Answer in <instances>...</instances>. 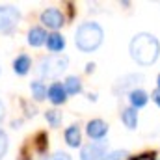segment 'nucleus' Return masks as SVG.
I'll use <instances>...</instances> for the list:
<instances>
[{
    "label": "nucleus",
    "mask_w": 160,
    "mask_h": 160,
    "mask_svg": "<svg viewBox=\"0 0 160 160\" xmlns=\"http://www.w3.org/2000/svg\"><path fill=\"white\" fill-rule=\"evenodd\" d=\"M158 54H160V43L151 34H138L130 41V56L142 65L155 63Z\"/></svg>",
    "instance_id": "f257e3e1"
},
{
    "label": "nucleus",
    "mask_w": 160,
    "mask_h": 160,
    "mask_svg": "<svg viewBox=\"0 0 160 160\" xmlns=\"http://www.w3.org/2000/svg\"><path fill=\"white\" fill-rule=\"evenodd\" d=\"M102 38H104L102 28L97 22H84L77 30L75 43H77V47L82 52H91L102 43Z\"/></svg>",
    "instance_id": "f03ea898"
},
{
    "label": "nucleus",
    "mask_w": 160,
    "mask_h": 160,
    "mask_svg": "<svg viewBox=\"0 0 160 160\" xmlns=\"http://www.w3.org/2000/svg\"><path fill=\"white\" fill-rule=\"evenodd\" d=\"M67 56L63 54H54V56H48L47 60L41 62L39 73L41 77H47V78H58L65 69H67Z\"/></svg>",
    "instance_id": "7ed1b4c3"
},
{
    "label": "nucleus",
    "mask_w": 160,
    "mask_h": 160,
    "mask_svg": "<svg viewBox=\"0 0 160 160\" xmlns=\"http://www.w3.org/2000/svg\"><path fill=\"white\" fill-rule=\"evenodd\" d=\"M21 19V13L13 6H0V32L9 34Z\"/></svg>",
    "instance_id": "20e7f679"
},
{
    "label": "nucleus",
    "mask_w": 160,
    "mask_h": 160,
    "mask_svg": "<svg viewBox=\"0 0 160 160\" xmlns=\"http://www.w3.org/2000/svg\"><path fill=\"white\" fill-rule=\"evenodd\" d=\"M41 21H43V24H47L48 28L56 30V28H60V26L63 24V15H62V11H60V9H56V8H50V9L43 11V15H41Z\"/></svg>",
    "instance_id": "39448f33"
},
{
    "label": "nucleus",
    "mask_w": 160,
    "mask_h": 160,
    "mask_svg": "<svg viewBox=\"0 0 160 160\" xmlns=\"http://www.w3.org/2000/svg\"><path fill=\"white\" fill-rule=\"evenodd\" d=\"M106 151V143H89L82 149L80 158L82 160H101L104 157Z\"/></svg>",
    "instance_id": "423d86ee"
},
{
    "label": "nucleus",
    "mask_w": 160,
    "mask_h": 160,
    "mask_svg": "<svg viewBox=\"0 0 160 160\" xmlns=\"http://www.w3.org/2000/svg\"><path fill=\"white\" fill-rule=\"evenodd\" d=\"M108 132V127H106V123L101 119H93L88 123V134H89V138H95V140H101V138H104V134Z\"/></svg>",
    "instance_id": "0eeeda50"
},
{
    "label": "nucleus",
    "mask_w": 160,
    "mask_h": 160,
    "mask_svg": "<svg viewBox=\"0 0 160 160\" xmlns=\"http://www.w3.org/2000/svg\"><path fill=\"white\" fill-rule=\"evenodd\" d=\"M48 99L54 102V104H62L65 101V88L62 84H52L48 88Z\"/></svg>",
    "instance_id": "6e6552de"
},
{
    "label": "nucleus",
    "mask_w": 160,
    "mask_h": 160,
    "mask_svg": "<svg viewBox=\"0 0 160 160\" xmlns=\"http://www.w3.org/2000/svg\"><path fill=\"white\" fill-rule=\"evenodd\" d=\"M143 80L142 75H127L125 78L119 80V84L116 86V91H125V89H128V88H132V86H136V84H140Z\"/></svg>",
    "instance_id": "1a4fd4ad"
},
{
    "label": "nucleus",
    "mask_w": 160,
    "mask_h": 160,
    "mask_svg": "<svg viewBox=\"0 0 160 160\" xmlns=\"http://www.w3.org/2000/svg\"><path fill=\"white\" fill-rule=\"evenodd\" d=\"M130 104H132L134 110L145 106V104H147V93L142 91V89H132V91H130Z\"/></svg>",
    "instance_id": "9d476101"
},
{
    "label": "nucleus",
    "mask_w": 160,
    "mask_h": 160,
    "mask_svg": "<svg viewBox=\"0 0 160 160\" xmlns=\"http://www.w3.org/2000/svg\"><path fill=\"white\" fill-rule=\"evenodd\" d=\"M121 119H123V123L127 125V128H130V130H134V128L138 127V114H136L134 108H127V110H123Z\"/></svg>",
    "instance_id": "9b49d317"
},
{
    "label": "nucleus",
    "mask_w": 160,
    "mask_h": 160,
    "mask_svg": "<svg viewBox=\"0 0 160 160\" xmlns=\"http://www.w3.org/2000/svg\"><path fill=\"white\" fill-rule=\"evenodd\" d=\"M47 38H48V36H47L41 28H32V30L28 32V43H30L32 47H39V45H43Z\"/></svg>",
    "instance_id": "f8f14e48"
},
{
    "label": "nucleus",
    "mask_w": 160,
    "mask_h": 160,
    "mask_svg": "<svg viewBox=\"0 0 160 160\" xmlns=\"http://www.w3.org/2000/svg\"><path fill=\"white\" fill-rule=\"evenodd\" d=\"M65 142L71 147H78L80 145V130H78L77 125H73V127H69L65 130Z\"/></svg>",
    "instance_id": "ddd939ff"
},
{
    "label": "nucleus",
    "mask_w": 160,
    "mask_h": 160,
    "mask_svg": "<svg viewBox=\"0 0 160 160\" xmlns=\"http://www.w3.org/2000/svg\"><path fill=\"white\" fill-rule=\"evenodd\" d=\"M13 69H15L17 75H26L28 69H30V58L28 56H19L13 62Z\"/></svg>",
    "instance_id": "4468645a"
},
{
    "label": "nucleus",
    "mask_w": 160,
    "mask_h": 160,
    "mask_svg": "<svg viewBox=\"0 0 160 160\" xmlns=\"http://www.w3.org/2000/svg\"><path fill=\"white\" fill-rule=\"evenodd\" d=\"M47 47H48L52 52H58V50H62V48L65 47V41H63V38H62L60 34H52V36L47 38Z\"/></svg>",
    "instance_id": "2eb2a0df"
},
{
    "label": "nucleus",
    "mask_w": 160,
    "mask_h": 160,
    "mask_svg": "<svg viewBox=\"0 0 160 160\" xmlns=\"http://www.w3.org/2000/svg\"><path fill=\"white\" fill-rule=\"evenodd\" d=\"M65 93H69V95H77L80 89H82V86H80V80L77 77H69V78L65 80Z\"/></svg>",
    "instance_id": "dca6fc26"
},
{
    "label": "nucleus",
    "mask_w": 160,
    "mask_h": 160,
    "mask_svg": "<svg viewBox=\"0 0 160 160\" xmlns=\"http://www.w3.org/2000/svg\"><path fill=\"white\" fill-rule=\"evenodd\" d=\"M32 93H34V97L41 101V99H45L47 97V89H45V86L41 84V82H32Z\"/></svg>",
    "instance_id": "f3484780"
},
{
    "label": "nucleus",
    "mask_w": 160,
    "mask_h": 160,
    "mask_svg": "<svg viewBox=\"0 0 160 160\" xmlns=\"http://www.w3.org/2000/svg\"><path fill=\"white\" fill-rule=\"evenodd\" d=\"M125 157H127V153H125V151H114V153H110V155L102 157L101 160H125Z\"/></svg>",
    "instance_id": "a211bd4d"
},
{
    "label": "nucleus",
    "mask_w": 160,
    "mask_h": 160,
    "mask_svg": "<svg viewBox=\"0 0 160 160\" xmlns=\"http://www.w3.org/2000/svg\"><path fill=\"white\" fill-rule=\"evenodd\" d=\"M47 119L50 121L52 127H56V125L60 123V112H56V110H48V112H47Z\"/></svg>",
    "instance_id": "6ab92c4d"
},
{
    "label": "nucleus",
    "mask_w": 160,
    "mask_h": 160,
    "mask_svg": "<svg viewBox=\"0 0 160 160\" xmlns=\"http://www.w3.org/2000/svg\"><path fill=\"white\" fill-rule=\"evenodd\" d=\"M6 151H8V138H6V134L0 130V158L6 155Z\"/></svg>",
    "instance_id": "aec40b11"
},
{
    "label": "nucleus",
    "mask_w": 160,
    "mask_h": 160,
    "mask_svg": "<svg viewBox=\"0 0 160 160\" xmlns=\"http://www.w3.org/2000/svg\"><path fill=\"white\" fill-rule=\"evenodd\" d=\"M45 160H71V157L67 153H54L52 157H47Z\"/></svg>",
    "instance_id": "412c9836"
},
{
    "label": "nucleus",
    "mask_w": 160,
    "mask_h": 160,
    "mask_svg": "<svg viewBox=\"0 0 160 160\" xmlns=\"http://www.w3.org/2000/svg\"><path fill=\"white\" fill-rule=\"evenodd\" d=\"M153 101L160 106V89H155V91H153Z\"/></svg>",
    "instance_id": "4be33fe9"
},
{
    "label": "nucleus",
    "mask_w": 160,
    "mask_h": 160,
    "mask_svg": "<svg viewBox=\"0 0 160 160\" xmlns=\"http://www.w3.org/2000/svg\"><path fill=\"white\" fill-rule=\"evenodd\" d=\"M4 119V104H2V101H0V123Z\"/></svg>",
    "instance_id": "5701e85b"
},
{
    "label": "nucleus",
    "mask_w": 160,
    "mask_h": 160,
    "mask_svg": "<svg viewBox=\"0 0 160 160\" xmlns=\"http://www.w3.org/2000/svg\"><path fill=\"white\" fill-rule=\"evenodd\" d=\"M136 160H155L151 155H143V157H140V158H136Z\"/></svg>",
    "instance_id": "b1692460"
},
{
    "label": "nucleus",
    "mask_w": 160,
    "mask_h": 160,
    "mask_svg": "<svg viewBox=\"0 0 160 160\" xmlns=\"http://www.w3.org/2000/svg\"><path fill=\"white\" fill-rule=\"evenodd\" d=\"M158 89H160V75H158Z\"/></svg>",
    "instance_id": "393cba45"
}]
</instances>
